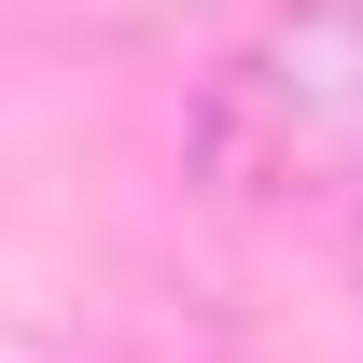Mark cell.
Masks as SVG:
<instances>
[{
    "instance_id": "1",
    "label": "cell",
    "mask_w": 363,
    "mask_h": 363,
    "mask_svg": "<svg viewBox=\"0 0 363 363\" xmlns=\"http://www.w3.org/2000/svg\"><path fill=\"white\" fill-rule=\"evenodd\" d=\"M182 182L224 210H279L308 182H363V0H294L182 98Z\"/></svg>"
},
{
    "instance_id": "2",
    "label": "cell",
    "mask_w": 363,
    "mask_h": 363,
    "mask_svg": "<svg viewBox=\"0 0 363 363\" xmlns=\"http://www.w3.org/2000/svg\"><path fill=\"white\" fill-rule=\"evenodd\" d=\"M350 294H363V210H350Z\"/></svg>"
}]
</instances>
